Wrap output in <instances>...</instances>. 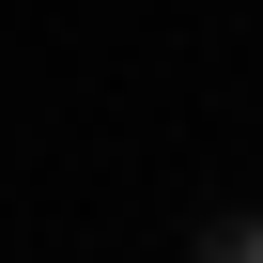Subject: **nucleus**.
Here are the masks:
<instances>
[{"instance_id":"f257e3e1","label":"nucleus","mask_w":263,"mask_h":263,"mask_svg":"<svg viewBox=\"0 0 263 263\" xmlns=\"http://www.w3.org/2000/svg\"><path fill=\"white\" fill-rule=\"evenodd\" d=\"M201 248H217V263H263V217H217Z\"/></svg>"}]
</instances>
